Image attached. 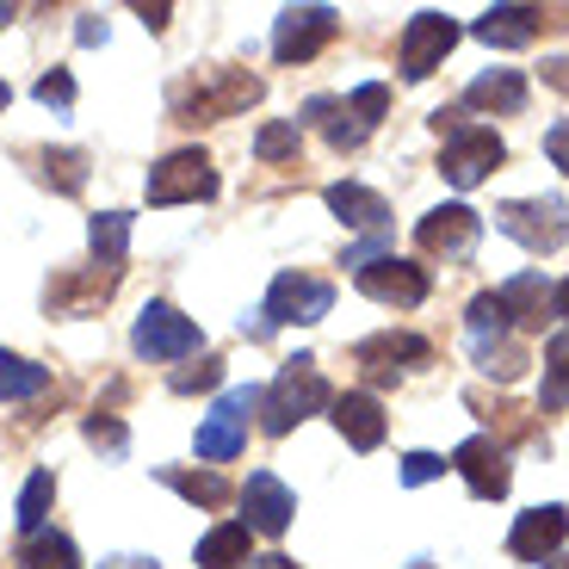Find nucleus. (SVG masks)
Returning a JSON list of instances; mask_svg holds the SVG:
<instances>
[{
  "instance_id": "28",
  "label": "nucleus",
  "mask_w": 569,
  "mask_h": 569,
  "mask_svg": "<svg viewBox=\"0 0 569 569\" xmlns=\"http://www.w3.org/2000/svg\"><path fill=\"white\" fill-rule=\"evenodd\" d=\"M38 390H50V366L0 353V402H26V397H38Z\"/></svg>"
},
{
  "instance_id": "11",
  "label": "nucleus",
  "mask_w": 569,
  "mask_h": 569,
  "mask_svg": "<svg viewBox=\"0 0 569 569\" xmlns=\"http://www.w3.org/2000/svg\"><path fill=\"white\" fill-rule=\"evenodd\" d=\"M452 470L465 477V489L477 501H501L513 489V470H508V446L496 433H470L465 446L452 452Z\"/></svg>"
},
{
  "instance_id": "15",
  "label": "nucleus",
  "mask_w": 569,
  "mask_h": 569,
  "mask_svg": "<svg viewBox=\"0 0 569 569\" xmlns=\"http://www.w3.org/2000/svg\"><path fill=\"white\" fill-rule=\"evenodd\" d=\"M353 359H359V371H366L371 385H397L402 371H415V366L433 359V347H427L421 335H371V341L353 347Z\"/></svg>"
},
{
  "instance_id": "4",
  "label": "nucleus",
  "mask_w": 569,
  "mask_h": 569,
  "mask_svg": "<svg viewBox=\"0 0 569 569\" xmlns=\"http://www.w3.org/2000/svg\"><path fill=\"white\" fill-rule=\"evenodd\" d=\"M260 409V390L254 385H236L217 397V409L199 421V458L204 465H229V458L248 446V415Z\"/></svg>"
},
{
  "instance_id": "43",
  "label": "nucleus",
  "mask_w": 569,
  "mask_h": 569,
  "mask_svg": "<svg viewBox=\"0 0 569 569\" xmlns=\"http://www.w3.org/2000/svg\"><path fill=\"white\" fill-rule=\"evenodd\" d=\"M545 569H569V557H551V563H545Z\"/></svg>"
},
{
  "instance_id": "17",
  "label": "nucleus",
  "mask_w": 569,
  "mask_h": 569,
  "mask_svg": "<svg viewBox=\"0 0 569 569\" xmlns=\"http://www.w3.org/2000/svg\"><path fill=\"white\" fill-rule=\"evenodd\" d=\"M335 409V427H341V440L353 446V452H378L385 446V402L371 397V390H341V397L328 402Z\"/></svg>"
},
{
  "instance_id": "20",
  "label": "nucleus",
  "mask_w": 569,
  "mask_h": 569,
  "mask_svg": "<svg viewBox=\"0 0 569 569\" xmlns=\"http://www.w3.org/2000/svg\"><path fill=\"white\" fill-rule=\"evenodd\" d=\"M322 199H328V211L341 217L347 229H385L390 223V204L378 199L371 186H359V180H335Z\"/></svg>"
},
{
  "instance_id": "6",
  "label": "nucleus",
  "mask_w": 569,
  "mask_h": 569,
  "mask_svg": "<svg viewBox=\"0 0 569 569\" xmlns=\"http://www.w3.org/2000/svg\"><path fill=\"white\" fill-rule=\"evenodd\" d=\"M217 199V173L204 149H173L149 168V204H199Z\"/></svg>"
},
{
  "instance_id": "7",
  "label": "nucleus",
  "mask_w": 569,
  "mask_h": 569,
  "mask_svg": "<svg viewBox=\"0 0 569 569\" xmlns=\"http://www.w3.org/2000/svg\"><path fill=\"white\" fill-rule=\"evenodd\" d=\"M415 242H421V254L446 260V267H465L477 254V242H483V217L470 204H440V211H427L415 223Z\"/></svg>"
},
{
  "instance_id": "2",
  "label": "nucleus",
  "mask_w": 569,
  "mask_h": 569,
  "mask_svg": "<svg viewBox=\"0 0 569 569\" xmlns=\"http://www.w3.org/2000/svg\"><path fill=\"white\" fill-rule=\"evenodd\" d=\"M433 130L446 137L440 173L458 186V192L483 186L489 168H501V161H508V142H501L496 130H483V124H465V112H452V106H440V112H433Z\"/></svg>"
},
{
  "instance_id": "35",
  "label": "nucleus",
  "mask_w": 569,
  "mask_h": 569,
  "mask_svg": "<svg viewBox=\"0 0 569 569\" xmlns=\"http://www.w3.org/2000/svg\"><path fill=\"white\" fill-rule=\"evenodd\" d=\"M433 477H446V458L440 452H409V458H402V483H409V489L433 483Z\"/></svg>"
},
{
  "instance_id": "41",
  "label": "nucleus",
  "mask_w": 569,
  "mask_h": 569,
  "mask_svg": "<svg viewBox=\"0 0 569 569\" xmlns=\"http://www.w3.org/2000/svg\"><path fill=\"white\" fill-rule=\"evenodd\" d=\"M551 316L569 328V279H563V284H551Z\"/></svg>"
},
{
  "instance_id": "10",
  "label": "nucleus",
  "mask_w": 569,
  "mask_h": 569,
  "mask_svg": "<svg viewBox=\"0 0 569 569\" xmlns=\"http://www.w3.org/2000/svg\"><path fill=\"white\" fill-rule=\"evenodd\" d=\"M130 347H137L142 359H186V353H199L204 335L192 316H180L173 303H142L137 328H130Z\"/></svg>"
},
{
  "instance_id": "34",
  "label": "nucleus",
  "mask_w": 569,
  "mask_h": 569,
  "mask_svg": "<svg viewBox=\"0 0 569 569\" xmlns=\"http://www.w3.org/2000/svg\"><path fill=\"white\" fill-rule=\"evenodd\" d=\"M217 385H223V359L217 353H204L199 366L173 371V390H180V397H192V390H217Z\"/></svg>"
},
{
  "instance_id": "9",
  "label": "nucleus",
  "mask_w": 569,
  "mask_h": 569,
  "mask_svg": "<svg viewBox=\"0 0 569 569\" xmlns=\"http://www.w3.org/2000/svg\"><path fill=\"white\" fill-rule=\"evenodd\" d=\"M335 31H341L335 7H284L279 26H272V57L284 69H298V62L322 57V43H335Z\"/></svg>"
},
{
  "instance_id": "38",
  "label": "nucleus",
  "mask_w": 569,
  "mask_h": 569,
  "mask_svg": "<svg viewBox=\"0 0 569 569\" xmlns=\"http://www.w3.org/2000/svg\"><path fill=\"white\" fill-rule=\"evenodd\" d=\"M545 87H557V93H569V57L545 62Z\"/></svg>"
},
{
  "instance_id": "33",
  "label": "nucleus",
  "mask_w": 569,
  "mask_h": 569,
  "mask_svg": "<svg viewBox=\"0 0 569 569\" xmlns=\"http://www.w3.org/2000/svg\"><path fill=\"white\" fill-rule=\"evenodd\" d=\"M347 112H353L359 124L371 130L378 118L390 112V87H385V81H366V87H353V100H347Z\"/></svg>"
},
{
  "instance_id": "36",
  "label": "nucleus",
  "mask_w": 569,
  "mask_h": 569,
  "mask_svg": "<svg viewBox=\"0 0 569 569\" xmlns=\"http://www.w3.org/2000/svg\"><path fill=\"white\" fill-rule=\"evenodd\" d=\"M38 106H57V112H69L74 106V81H69V69H50L38 81Z\"/></svg>"
},
{
  "instance_id": "5",
  "label": "nucleus",
  "mask_w": 569,
  "mask_h": 569,
  "mask_svg": "<svg viewBox=\"0 0 569 569\" xmlns=\"http://www.w3.org/2000/svg\"><path fill=\"white\" fill-rule=\"evenodd\" d=\"M501 236L527 248V254H551V248L569 242V204L563 199H508L496 211Z\"/></svg>"
},
{
  "instance_id": "29",
  "label": "nucleus",
  "mask_w": 569,
  "mask_h": 569,
  "mask_svg": "<svg viewBox=\"0 0 569 569\" xmlns=\"http://www.w3.org/2000/svg\"><path fill=\"white\" fill-rule=\"evenodd\" d=\"M50 501H57V477L50 470H31V483L19 489V532H43V513H50Z\"/></svg>"
},
{
  "instance_id": "32",
  "label": "nucleus",
  "mask_w": 569,
  "mask_h": 569,
  "mask_svg": "<svg viewBox=\"0 0 569 569\" xmlns=\"http://www.w3.org/2000/svg\"><path fill=\"white\" fill-rule=\"evenodd\" d=\"M87 440L100 446L106 458H124V452H130V433H124V421H118V415H106V409H93V415H87Z\"/></svg>"
},
{
  "instance_id": "19",
  "label": "nucleus",
  "mask_w": 569,
  "mask_h": 569,
  "mask_svg": "<svg viewBox=\"0 0 569 569\" xmlns=\"http://www.w3.org/2000/svg\"><path fill=\"white\" fill-rule=\"evenodd\" d=\"M470 31L483 43H496V50H520V43H532L545 31V7H489Z\"/></svg>"
},
{
  "instance_id": "12",
  "label": "nucleus",
  "mask_w": 569,
  "mask_h": 569,
  "mask_svg": "<svg viewBox=\"0 0 569 569\" xmlns=\"http://www.w3.org/2000/svg\"><path fill=\"white\" fill-rule=\"evenodd\" d=\"M569 539V508L563 501H545V508H527L508 532V557L513 563H551Z\"/></svg>"
},
{
  "instance_id": "40",
  "label": "nucleus",
  "mask_w": 569,
  "mask_h": 569,
  "mask_svg": "<svg viewBox=\"0 0 569 569\" xmlns=\"http://www.w3.org/2000/svg\"><path fill=\"white\" fill-rule=\"evenodd\" d=\"M100 569H156V557H130V551H118V557H106Z\"/></svg>"
},
{
  "instance_id": "13",
  "label": "nucleus",
  "mask_w": 569,
  "mask_h": 569,
  "mask_svg": "<svg viewBox=\"0 0 569 569\" xmlns=\"http://www.w3.org/2000/svg\"><path fill=\"white\" fill-rule=\"evenodd\" d=\"M452 43H458V26L446 13H415L402 26V81H427L452 57Z\"/></svg>"
},
{
  "instance_id": "39",
  "label": "nucleus",
  "mask_w": 569,
  "mask_h": 569,
  "mask_svg": "<svg viewBox=\"0 0 569 569\" xmlns=\"http://www.w3.org/2000/svg\"><path fill=\"white\" fill-rule=\"evenodd\" d=\"M74 38H81V43H106V19H93V13H87L81 26H74Z\"/></svg>"
},
{
  "instance_id": "18",
  "label": "nucleus",
  "mask_w": 569,
  "mask_h": 569,
  "mask_svg": "<svg viewBox=\"0 0 569 569\" xmlns=\"http://www.w3.org/2000/svg\"><path fill=\"white\" fill-rule=\"evenodd\" d=\"M465 106L470 112H501V118H520L527 112V81L520 69H489L465 87Z\"/></svg>"
},
{
  "instance_id": "24",
  "label": "nucleus",
  "mask_w": 569,
  "mask_h": 569,
  "mask_svg": "<svg viewBox=\"0 0 569 569\" xmlns=\"http://www.w3.org/2000/svg\"><path fill=\"white\" fill-rule=\"evenodd\" d=\"M539 409L557 415L569 409V328H557L545 341V385H539Z\"/></svg>"
},
{
  "instance_id": "16",
  "label": "nucleus",
  "mask_w": 569,
  "mask_h": 569,
  "mask_svg": "<svg viewBox=\"0 0 569 569\" xmlns=\"http://www.w3.org/2000/svg\"><path fill=\"white\" fill-rule=\"evenodd\" d=\"M242 513H248V520H242L248 532H267V539H279V532L291 527V513H298V496H291V489L272 477V470H254V477L242 483Z\"/></svg>"
},
{
  "instance_id": "1",
  "label": "nucleus",
  "mask_w": 569,
  "mask_h": 569,
  "mask_svg": "<svg viewBox=\"0 0 569 569\" xmlns=\"http://www.w3.org/2000/svg\"><path fill=\"white\" fill-rule=\"evenodd\" d=\"M328 402H335V390H328L322 366H316L310 353H298V359H284L279 378H272L267 397H260V427H267L272 440H279V433H291L298 421L322 415Z\"/></svg>"
},
{
  "instance_id": "23",
  "label": "nucleus",
  "mask_w": 569,
  "mask_h": 569,
  "mask_svg": "<svg viewBox=\"0 0 569 569\" xmlns=\"http://www.w3.org/2000/svg\"><path fill=\"white\" fill-rule=\"evenodd\" d=\"M248 545H254V532H248L242 520H223V527H211L199 539V563L204 569H236V563H248Z\"/></svg>"
},
{
  "instance_id": "25",
  "label": "nucleus",
  "mask_w": 569,
  "mask_h": 569,
  "mask_svg": "<svg viewBox=\"0 0 569 569\" xmlns=\"http://www.w3.org/2000/svg\"><path fill=\"white\" fill-rule=\"evenodd\" d=\"M156 477H161L168 489H180L186 501H199V508H223V501L236 496V489H229L223 477H217V470H180V465H161Z\"/></svg>"
},
{
  "instance_id": "21",
  "label": "nucleus",
  "mask_w": 569,
  "mask_h": 569,
  "mask_svg": "<svg viewBox=\"0 0 569 569\" xmlns=\"http://www.w3.org/2000/svg\"><path fill=\"white\" fill-rule=\"evenodd\" d=\"M501 310H508V322L520 328H545V310H551V284H545V272H520V279L496 284Z\"/></svg>"
},
{
  "instance_id": "31",
  "label": "nucleus",
  "mask_w": 569,
  "mask_h": 569,
  "mask_svg": "<svg viewBox=\"0 0 569 569\" xmlns=\"http://www.w3.org/2000/svg\"><path fill=\"white\" fill-rule=\"evenodd\" d=\"M303 149V130L291 124V118H279V124H260V137H254V156L260 161H291Z\"/></svg>"
},
{
  "instance_id": "3",
  "label": "nucleus",
  "mask_w": 569,
  "mask_h": 569,
  "mask_svg": "<svg viewBox=\"0 0 569 569\" xmlns=\"http://www.w3.org/2000/svg\"><path fill=\"white\" fill-rule=\"evenodd\" d=\"M254 100H260V81L248 69H211L199 81L173 87V118L180 124H211V118H229Z\"/></svg>"
},
{
  "instance_id": "22",
  "label": "nucleus",
  "mask_w": 569,
  "mask_h": 569,
  "mask_svg": "<svg viewBox=\"0 0 569 569\" xmlns=\"http://www.w3.org/2000/svg\"><path fill=\"white\" fill-rule=\"evenodd\" d=\"M87 242H93V267H100L106 279H118V272H124V254H130V217L100 211L87 223Z\"/></svg>"
},
{
  "instance_id": "14",
  "label": "nucleus",
  "mask_w": 569,
  "mask_h": 569,
  "mask_svg": "<svg viewBox=\"0 0 569 569\" xmlns=\"http://www.w3.org/2000/svg\"><path fill=\"white\" fill-rule=\"evenodd\" d=\"M359 291L378 298V303H397V310H415V303H427L433 279H427V267H415V260L385 254V260H371V267H359Z\"/></svg>"
},
{
  "instance_id": "42",
  "label": "nucleus",
  "mask_w": 569,
  "mask_h": 569,
  "mask_svg": "<svg viewBox=\"0 0 569 569\" xmlns=\"http://www.w3.org/2000/svg\"><path fill=\"white\" fill-rule=\"evenodd\" d=\"M248 563H254V569H298L291 557H279V551H272V557H248Z\"/></svg>"
},
{
  "instance_id": "45",
  "label": "nucleus",
  "mask_w": 569,
  "mask_h": 569,
  "mask_svg": "<svg viewBox=\"0 0 569 569\" xmlns=\"http://www.w3.org/2000/svg\"><path fill=\"white\" fill-rule=\"evenodd\" d=\"M7 19H13V7H0V31H7Z\"/></svg>"
},
{
  "instance_id": "26",
  "label": "nucleus",
  "mask_w": 569,
  "mask_h": 569,
  "mask_svg": "<svg viewBox=\"0 0 569 569\" xmlns=\"http://www.w3.org/2000/svg\"><path fill=\"white\" fill-rule=\"evenodd\" d=\"M19 569H81V551L69 532H31L19 539Z\"/></svg>"
},
{
  "instance_id": "27",
  "label": "nucleus",
  "mask_w": 569,
  "mask_h": 569,
  "mask_svg": "<svg viewBox=\"0 0 569 569\" xmlns=\"http://www.w3.org/2000/svg\"><path fill=\"white\" fill-rule=\"evenodd\" d=\"M470 359H477L489 378H501V385H513V378L527 371V353H520L508 335H470Z\"/></svg>"
},
{
  "instance_id": "46",
  "label": "nucleus",
  "mask_w": 569,
  "mask_h": 569,
  "mask_svg": "<svg viewBox=\"0 0 569 569\" xmlns=\"http://www.w3.org/2000/svg\"><path fill=\"white\" fill-rule=\"evenodd\" d=\"M409 569H433V563H427V557H415V563H409Z\"/></svg>"
},
{
  "instance_id": "37",
  "label": "nucleus",
  "mask_w": 569,
  "mask_h": 569,
  "mask_svg": "<svg viewBox=\"0 0 569 569\" xmlns=\"http://www.w3.org/2000/svg\"><path fill=\"white\" fill-rule=\"evenodd\" d=\"M545 156H551L557 168L569 173V118H563V124H551V130H545Z\"/></svg>"
},
{
  "instance_id": "44",
  "label": "nucleus",
  "mask_w": 569,
  "mask_h": 569,
  "mask_svg": "<svg viewBox=\"0 0 569 569\" xmlns=\"http://www.w3.org/2000/svg\"><path fill=\"white\" fill-rule=\"evenodd\" d=\"M7 100H13V93H7V81H0V112H7Z\"/></svg>"
},
{
  "instance_id": "30",
  "label": "nucleus",
  "mask_w": 569,
  "mask_h": 569,
  "mask_svg": "<svg viewBox=\"0 0 569 569\" xmlns=\"http://www.w3.org/2000/svg\"><path fill=\"white\" fill-rule=\"evenodd\" d=\"M43 180L57 186V192H81L87 186V156L81 149H43Z\"/></svg>"
},
{
  "instance_id": "8",
  "label": "nucleus",
  "mask_w": 569,
  "mask_h": 569,
  "mask_svg": "<svg viewBox=\"0 0 569 569\" xmlns=\"http://www.w3.org/2000/svg\"><path fill=\"white\" fill-rule=\"evenodd\" d=\"M335 310V284L316 272H279L267 291V322L272 328H310Z\"/></svg>"
}]
</instances>
